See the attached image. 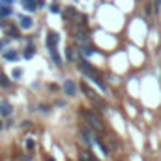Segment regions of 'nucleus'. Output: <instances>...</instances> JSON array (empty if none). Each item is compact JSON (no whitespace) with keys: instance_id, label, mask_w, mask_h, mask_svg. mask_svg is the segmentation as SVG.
<instances>
[{"instance_id":"obj_1","label":"nucleus","mask_w":161,"mask_h":161,"mask_svg":"<svg viewBox=\"0 0 161 161\" xmlns=\"http://www.w3.org/2000/svg\"><path fill=\"white\" fill-rule=\"evenodd\" d=\"M84 116H86V118L90 120V124L94 126L96 129H103V124H101V120H99V118L96 116V114H92V112H88V111H86V112H84Z\"/></svg>"},{"instance_id":"obj_2","label":"nucleus","mask_w":161,"mask_h":161,"mask_svg":"<svg viewBox=\"0 0 161 161\" xmlns=\"http://www.w3.org/2000/svg\"><path fill=\"white\" fill-rule=\"evenodd\" d=\"M81 70H83V71H84L86 75H90L92 79H96V77H98V73H96V70H94V67H92V66H90L88 62H84V60L81 62Z\"/></svg>"},{"instance_id":"obj_3","label":"nucleus","mask_w":161,"mask_h":161,"mask_svg":"<svg viewBox=\"0 0 161 161\" xmlns=\"http://www.w3.org/2000/svg\"><path fill=\"white\" fill-rule=\"evenodd\" d=\"M64 90H66L67 96H75V84H73V81H66Z\"/></svg>"},{"instance_id":"obj_4","label":"nucleus","mask_w":161,"mask_h":161,"mask_svg":"<svg viewBox=\"0 0 161 161\" xmlns=\"http://www.w3.org/2000/svg\"><path fill=\"white\" fill-rule=\"evenodd\" d=\"M56 43H58V36L51 32L49 38H47V45H49V49H54V47H56Z\"/></svg>"},{"instance_id":"obj_5","label":"nucleus","mask_w":161,"mask_h":161,"mask_svg":"<svg viewBox=\"0 0 161 161\" xmlns=\"http://www.w3.org/2000/svg\"><path fill=\"white\" fill-rule=\"evenodd\" d=\"M81 135H83V143L90 146V144H92V135H90V131H88V129H83Z\"/></svg>"},{"instance_id":"obj_6","label":"nucleus","mask_w":161,"mask_h":161,"mask_svg":"<svg viewBox=\"0 0 161 161\" xmlns=\"http://www.w3.org/2000/svg\"><path fill=\"white\" fill-rule=\"evenodd\" d=\"M22 2H25V8L26 10H36L38 4H39V0H22Z\"/></svg>"},{"instance_id":"obj_7","label":"nucleus","mask_w":161,"mask_h":161,"mask_svg":"<svg viewBox=\"0 0 161 161\" xmlns=\"http://www.w3.org/2000/svg\"><path fill=\"white\" fill-rule=\"evenodd\" d=\"M51 58H53V62H54L56 66H62V58L58 56V53H56V49H51Z\"/></svg>"},{"instance_id":"obj_8","label":"nucleus","mask_w":161,"mask_h":161,"mask_svg":"<svg viewBox=\"0 0 161 161\" xmlns=\"http://www.w3.org/2000/svg\"><path fill=\"white\" fill-rule=\"evenodd\" d=\"M10 112H11V107H10L8 103H2V105H0V114H4V116H8Z\"/></svg>"},{"instance_id":"obj_9","label":"nucleus","mask_w":161,"mask_h":161,"mask_svg":"<svg viewBox=\"0 0 161 161\" xmlns=\"http://www.w3.org/2000/svg\"><path fill=\"white\" fill-rule=\"evenodd\" d=\"M21 26H22V28H30V26H32V19H30V17H22V19H21Z\"/></svg>"},{"instance_id":"obj_10","label":"nucleus","mask_w":161,"mask_h":161,"mask_svg":"<svg viewBox=\"0 0 161 161\" xmlns=\"http://www.w3.org/2000/svg\"><path fill=\"white\" fill-rule=\"evenodd\" d=\"M0 84H2L4 88H10V86H11V83L6 79V75H4V73H0Z\"/></svg>"},{"instance_id":"obj_11","label":"nucleus","mask_w":161,"mask_h":161,"mask_svg":"<svg viewBox=\"0 0 161 161\" xmlns=\"http://www.w3.org/2000/svg\"><path fill=\"white\" fill-rule=\"evenodd\" d=\"M96 141H98V146L101 148V152H103V154H109V148L103 144V141H101V139H96Z\"/></svg>"},{"instance_id":"obj_12","label":"nucleus","mask_w":161,"mask_h":161,"mask_svg":"<svg viewBox=\"0 0 161 161\" xmlns=\"http://www.w3.org/2000/svg\"><path fill=\"white\" fill-rule=\"evenodd\" d=\"M6 58H8V60H17V53H15V51H13V53H8Z\"/></svg>"},{"instance_id":"obj_13","label":"nucleus","mask_w":161,"mask_h":161,"mask_svg":"<svg viewBox=\"0 0 161 161\" xmlns=\"http://www.w3.org/2000/svg\"><path fill=\"white\" fill-rule=\"evenodd\" d=\"M25 56H26V58H32V56H34V49H26Z\"/></svg>"},{"instance_id":"obj_14","label":"nucleus","mask_w":161,"mask_h":161,"mask_svg":"<svg viewBox=\"0 0 161 161\" xmlns=\"http://www.w3.org/2000/svg\"><path fill=\"white\" fill-rule=\"evenodd\" d=\"M26 150H34V141H26Z\"/></svg>"},{"instance_id":"obj_15","label":"nucleus","mask_w":161,"mask_h":161,"mask_svg":"<svg viewBox=\"0 0 161 161\" xmlns=\"http://www.w3.org/2000/svg\"><path fill=\"white\" fill-rule=\"evenodd\" d=\"M10 36H11V38H19V32H17V30H13V28H11V30H10Z\"/></svg>"},{"instance_id":"obj_16","label":"nucleus","mask_w":161,"mask_h":161,"mask_svg":"<svg viewBox=\"0 0 161 161\" xmlns=\"http://www.w3.org/2000/svg\"><path fill=\"white\" fill-rule=\"evenodd\" d=\"M47 161H54V159H53V157H47Z\"/></svg>"},{"instance_id":"obj_17","label":"nucleus","mask_w":161,"mask_h":161,"mask_svg":"<svg viewBox=\"0 0 161 161\" xmlns=\"http://www.w3.org/2000/svg\"><path fill=\"white\" fill-rule=\"evenodd\" d=\"M2 127H4V124H2V122H0V129H2Z\"/></svg>"},{"instance_id":"obj_18","label":"nucleus","mask_w":161,"mask_h":161,"mask_svg":"<svg viewBox=\"0 0 161 161\" xmlns=\"http://www.w3.org/2000/svg\"><path fill=\"white\" fill-rule=\"evenodd\" d=\"M4 2H13V0H4Z\"/></svg>"},{"instance_id":"obj_19","label":"nucleus","mask_w":161,"mask_h":161,"mask_svg":"<svg viewBox=\"0 0 161 161\" xmlns=\"http://www.w3.org/2000/svg\"><path fill=\"white\" fill-rule=\"evenodd\" d=\"M157 2H159V4H161V0H157Z\"/></svg>"}]
</instances>
